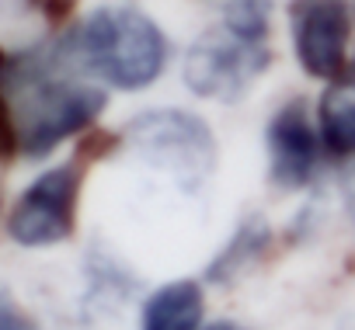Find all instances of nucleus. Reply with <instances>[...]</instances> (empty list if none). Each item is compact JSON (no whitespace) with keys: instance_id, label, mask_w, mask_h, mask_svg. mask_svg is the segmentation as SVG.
Here are the masks:
<instances>
[{"instance_id":"obj_5","label":"nucleus","mask_w":355,"mask_h":330,"mask_svg":"<svg viewBox=\"0 0 355 330\" xmlns=\"http://www.w3.org/2000/svg\"><path fill=\"white\" fill-rule=\"evenodd\" d=\"M84 181V160H67L42 171L15 202L8 237L18 247H53L73 237L77 202Z\"/></svg>"},{"instance_id":"obj_15","label":"nucleus","mask_w":355,"mask_h":330,"mask_svg":"<svg viewBox=\"0 0 355 330\" xmlns=\"http://www.w3.org/2000/svg\"><path fill=\"white\" fill-rule=\"evenodd\" d=\"M341 202H345L348 219L355 223V156L348 160V167L341 171Z\"/></svg>"},{"instance_id":"obj_1","label":"nucleus","mask_w":355,"mask_h":330,"mask_svg":"<svg viewBox=\"0 0 355 330\" xmlns=\"http://www.w3.org/2000/svg\"><path fill=\"white\" fill-rule=\"evenodd\" d=\"M4 80L18 115L21 156L28 160H42L63 139L87 132L108 101L91 77L67 63L56 42L28 53H8Z\"/></svg>"},{"instance_id":"obj_16","label":"nucleus","mask_w":355,"mask_h":330,"mask_svg":"<svg viewBox=\"0 0 355 330\" xmlns=\"http://www.w3.org/2000/svg\"><path fill=\"white\" fill-rule=\"evenodd\" d=\"M199 330H244V327L234 323V320H216V323H206V327H199Z\"/></svg>"},{"instance_id":"obj_2","label":"nucleus","mask_w":355,"mask_h":330,"mask_svg":"<svg viewBox=\"0 0 355 330\" xmlns=\"http://www.w3.org/2000/svg\"><path fill=\"white\" fill-rule=\"evenodd\" d=\"M67 63L115 91H146L167 70V39L132 4H101L56 39Z\"/></svg>"},{"instance_id":"obj_9","label":"nucleus","mask_w":355,"mask_h":330,"mask_svg":"<svg viewBox=\"0 0 355 330\" xmlns=\"http://www.w3.org/2000/svg\"><path fill=\"white\" fill-rule=\"evenodd\" d=\"M202 285L192 278H178L160 285L143 302V330H199L202 327Z\"/></svg>"},{"instance_id":"obj_14","label":"nucleus","mask_w":355,"mask_h":330,"mask_svg":"<svg viewBox=\"0 0 355 330\" xmlns=\"http://www.w3.org/2000/svg\"><path fill=\"white\" fill-rule=\"evenodd\" d=\"M73 4H77V0H32V8H35L49 25H63V21L73 15Z\"/></svg>"},{"instance_id":"obj_8","label":"nucleus","mask_w":355,"mask_h":330,"mask_svg":"<svg viewBox=\"0 0 355 330\" xmlns=\"http://www.w3.org/2000/svg\"><path fill=\"white\" fill-rule=\"evenodd\" d=\"M317 129L327 156L334 160L355 156V53L348 66L334 80H327L317 104Z\"/></svg>"},{"instance_id":"obj_13","label":"nucleus","mask_w":355,"mask_h":330,"mask_svg":"<svg viewBox=\"0 0 355 330\" xmlns=\"http://www.w3.org/2000/svg\"><path fill=\"white\" fill-rule=\"evenodd\" d=\"M0 330H39L35 320H32L4 288H0Z\"/></svg>"},{"instance_id":"obj_11","label":"nucleus","mask_w":355,"mask_h":330,"mask_svg":"<svg viewBox=\"0 0 355 330\" xmlns=\"http://www.w3.org/2000/svg\"><path fill=\"white\" fill-rule=\"evenodd\" d=\"M220 25L248 42H268L272 0H223V21Z\"/></svg>"},{"instance_id":"obj_12","label":"nucleus","mask_w":355,"mask_h":330,"mask_svg":"<svg viewBox=\"0 0 355 330\" xmlns=\"http://www.w3.org/2000/svg\"><path fill=\"white\" fill-rule=\"evenodd\" d=\"M4 66H8V53H0V163L11 160L15 153H21L18 115H15V104H11V94H8Z\"/></svg>"},{"instance_id":"obj_7","label":"nucleus","mask_w":355,"mask_h":330,"mask_svg":"<svg viewBox=\"0 0 355 330\" xmlns=\"http://www.w3.org/2000/svg\"><path fill=\"white\" fill-rule=\"evenodd\" d=\"M265 149H268V181L282 192H300L313 181L320 167V129L310 118V108L303 98L286 101L265 129Z\"/></svg>"},{"instance_id":"obj_10","label":"nucleus","mask_w":355,"mask_h":330,"mask_svg":"<svg viewBox=\"0 0 355 330\" xmlns=\"http://www.w3.org/2000/svg\"><path fill=\"white\" fill-rule=\"evenodd\" d=\"M268 247H272V226H268L261 216L241 219V226L230 233V240H227V244L216 250V257L206 264V282L227 285V282L241 278Z\"/></svg>"},{"instance_id":"obj_3","label":"nucleus","mask_w":355,"mask_h":330,"mask_svg":"<svg viewBox=\"0 0 355 330\" xmlns=\"http://www.w3.org/2000/svg\"><path fill=\"white\" fill-rule=\"evenodd\" d=\"M122 143L182 195H199L220 167V146L209 122L185 108H150L136 115Z\"/></svg>"},{"instance_id":"obj_6","label":"nucleus","mask_w":355,"mask_h":330,"mask_svg":"<svg viewBox=\"0 0 355 330\" xmlns=\"http://www.w3.org/2000/svg\"><path fill=\"white\" fill-rule=\"evenodd\" d=\"M352 15L348 0H289V39L303 73L327 84L348 66Z\"/></svg>"},{"instance_id":"obj_17","label":"nucleus","mask_w":355,"mask_h":330,"mask_svg":"<svg viewBox=\"0 0 355 330\" xmlns=\"http://www.w3.org/2000/svg\"><path fill=\"white\" fill-rule=\"evenodd\" d=\"M352 8H355V4H352Z\"/></svg>"},{"instance_id":"obj_4","label":"nucleus","mask_w":355,"mask_h":330,"mask_svg":"<svg viewBox=\"0 0 355 330\" xmlns=\"http://www.w3.org/2000/svg\"><path fill=\"white\" fill-rule=\"evenodd\" d=\"M268 66H272L268 42H248V39L227 32L223 25H216L189 46L182 77L192 94H199L206 101L234 104L258 84V77Z\"/></svg>"}]
</instances>
